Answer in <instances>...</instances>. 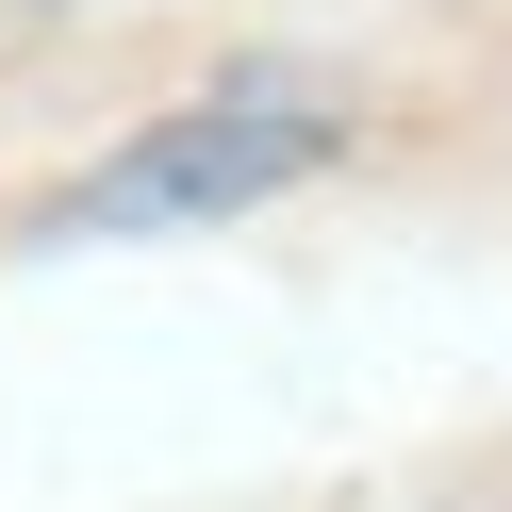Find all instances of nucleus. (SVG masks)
I'll list each match as a JSON object with an SVG mask.
<instances>
[{"mask_svg": "<svg viewBox=\"0 0 512 512\" xmlns=\"http://www.w3.org/2000/svg\"><path fill=\"white\" fill-rule=\"evenodd\" d=\"M331 149H347L331 100H298V83H232V100L149 116L116 166H83V182H67V232H199V215H248V199H281V182H314Z\"/></svg>", "mask_w": 512, "mask_h": 512, "instance_id": "obj_1", "label": "nucleus"}]
</instances>
